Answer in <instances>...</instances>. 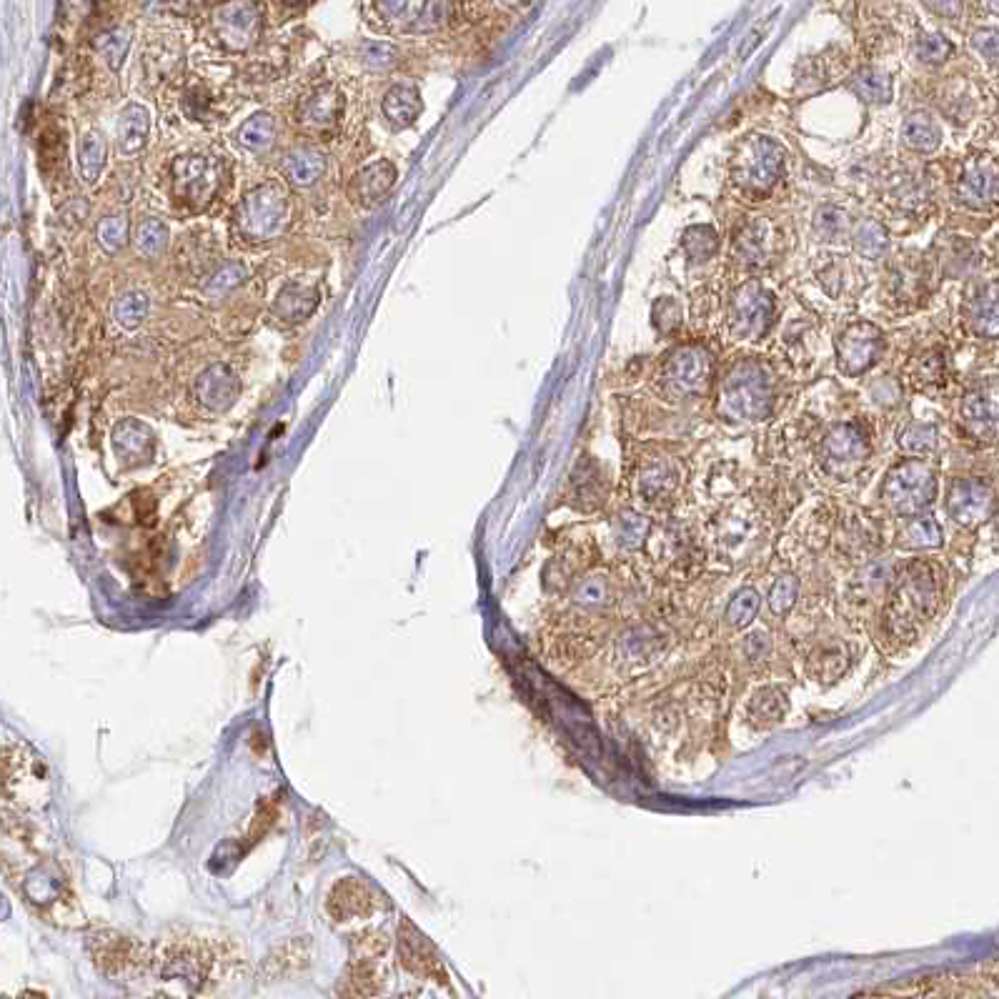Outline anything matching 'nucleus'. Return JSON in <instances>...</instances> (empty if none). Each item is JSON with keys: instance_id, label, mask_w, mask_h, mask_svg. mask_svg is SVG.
Returning <instances> with one entry per match:
<instances>
[{"instance_id": "obj_41", "label": "nucleus", "mask_w": 999, "mask_h": 999, "mask_svg": "<svg viewBox=\"0 0 999 999\" xmlns=\"http://www.w3.org/2000/svg\"><path fill=\"white\" fill-rule=\"evenodd\" d=\"M396 181V168L391 163L381 161L376 166L364 168L359 176L351 183V196H356V201L364 203V206H371V203L381 201L386 191L391 188V183Z\"/></svg>"}, {"instance_id": "obj_11", "label": "nucleus", "mask_w": 999, "mask_h": 999, "mask_svg": "<svg viewBox=\"0 0 999 999\" xmlns=\"http://www.w3.org/2000/svg\"><path fill=\"white\" fill-rule=\"evenodd\" d=\"M389 939L379 932H366L351 942V962L339 979V999H374L384 989Z\"/></svg>"}, {"instance_id": "obj_29", "label": "nucleus", "mask_w": 999, "mask_h": 999, "mask_svg": "<svg viewBox=\"0 0 999 999\" xmlns=\"http://www.w3.org/2000/svg\"><path fill=\"white\" fill-rule=\"evenodd\" d=\"M218 168L216 161H208L203 156H186L176 163L173 171V188L181 196V201L191 206H203L216 193Z\"/></svg>"}, {"instance_id": "obj_3", "label": "nucleus", "mask_w": 999, "mask_h": 999, "mask_svg": "<svg viewBox=\"0 0 999 999\" xmlns=\"http://www.w3.org/2000/svg\"><path fill=\"white\" fill-rule=\"evenodd\" d=\"M787 171V151L769 136H747L737 146L729 166L734 191L747 201H767Z\"/></svg>"}, {"instance_id": "obj_16", "label": "nucleus", "mask_w": 999, "mask_h": 999, "mask_svg": "<svg viewBox=\"0 0 999 999\" xmlns=\"http://www.w3.org/2000/svg\"><path fill=\"white\" fill-rule=\"evenodd\" d=\"M884 331L872 321H852L837 333L834 339V356L837 369L847 379H859L869 374L884 356Z\"/></svg>"}, {"instance_id": "obj_12", "label": "nucleus", "mask_w": 999, "mask_h": 999, "mask_svg": "<svg viewBox=\"0 0 999 999\" xmlns=\"http://www.w3.org/2000/svg\"><path fill=\"white\" fill-rule=\"evenodd\" d=\"M561 596L566 604L564 616H569V619H561V624H576L579 629L574 631L594 634V624H599L616 609L619 589L606 571H586Z\"/></svg>"}, {"instance_id": "obj_52", "label": "nucleus", "mask_w": 999, "mask_h": 999, "mask_svg": "<svg viewBox=\"0 0 999 999\" xmlns=\"http://www.w3.org/2000/svg\"><path fill=\"white\" fill-rule=\"evenodd\" d=\"M867 396L879 409H894L902 404V384L894 376H882L867 386Z\"/></svg>"}, {"instance_id": "obj_27", "label": "nucleus", "mask_w": 999, "mask_h": 999, "mask_svg": "<svg viewBox=\"0 0 999 999\" xmlns=\"http://www.w3.org/2000/svg\"><path fill=\"white\" fill-rule=\"evenodd\" d=\"M964 321H967L969 331L979 339H997L999 331V313H997V281L994 278H977L967 286L962 301Z\"/></svg>"}, {"instance_id": "obj_31", "label": "nucleus", "mask_w": 999, "mask_h": 999, "mask_svg": "<svg viewBox=\"0 0 999 999\" xmlns=\"http://www.w3.org/2000/svg\"><path fill=\"white\" fill-rule=\"evenodd\" d=\"M802 606V576L792 569H782L767 586L762 596V609L767 614V626L787 624Z\"/></svg>"}, {"instance_id": "obj_6", "label": "nucleus", "mask_w": 999, "mask_h": 999, "mask_svg": "<svg viewBox=\"0 0 999 999\" xmlns=\"http://www.w3.org/2000/svg\"><path fill=\"white\" fill-rule=\"evenodd\" d=\"M764 539V514L749 499H732L714 514L709 544L727 564H739L759 549Z\"/></svg>"}, {"instance_id": "obj_30", "label": "nucleus", "mask_w": 999, "mask_h": 999, "mask_svg": "<svg viewBox=\"0 0 999 999\" xmlns=\"http://www.w3.org/2000/svg\"><path fill=\"white\" fill-rule=\"evenodd\" d=\"M606 491H609V481H606L604 471L594 459L586 456L571 471L569 486H566V501L581 514H594L604 506Z\"/></svg>"}, {"instance_id": "obj_37", "label": "nucleus", "mask_w": 999, "mask_h": 999, "mask_svg": "<svg viewBox=\"0 0 999 999\" xmlns=\"http://www.w3.org/2000/svg\"><path fill=\"white\" fill-rule=\"evenodd\" d=\"M887 198L899 211L919 213L932 201V186L919 173H899V176L889 178Z\"/></svg>"}, {"instance_id": "obj_2", "label": "nucleus", "mask_w": 999, "mask_h": 999, "mask_svg": "<svg viewBox=\"0 0 999 999\" xmlns=\"http://www.w3.org/2000/svg\"><path fill=\"white\" fill-rule=\"evenodd\" d=\"M779 399V381L762 359H739L724 371L717 389V416L732 426H757L772 419Z\"/></svg>"}, {"instance_id": "obj_13", "label": "nucleus", "mask_w": 999, "mask_h": 999, "mask_svg": "<svg viewBox=\"0 0 999 999\" xmlns=\"http://www.w3.org/2000/svg\"><path fill=\"white\" fill-rule=\"evenodd\" d=\"M672 644L669 629L659 621L639 619L621 626L611 639V664L624 674H639L654 666Z\"/></svg>"}, {"instance_id": "obj_48", "label": "nucleus", "mask_w": 999, "mask_h": 999, "mask_svg": "<svg viewBox=\"0 0 999 999\" xmlns=\"http://www.w3.org/2000/svg\"><path fill=\"white\" fill-rule=\"evenodd\" d=\"M912 53L922 66L934 68L942 66V63H947L949 58H952L954 43L949 41L947 36H942V33H922V36L914 41Z\"/></svg>"}, {"instance_id": "obj_25", "label": "nucleus", "mask_w": 999, "mask_h": 999, "mask_svg": "<svg viewBox=\"0 0 999 999\" xmlns=\"http://www.w3.org/2000/svg\"><path fill=\"white\" fill-rule=\"evenodd\" d=\"M929 283H932V271H929L927 261L919 256L897 258L887 271L889 298L902 308L922 306L929 296Z\"/></svg>"}, {"instance_id": "obj_53", "label": "nucleus", "mask_w": 999, "mask_h": 999, "mask_svg": "<svg viewBox=\"0 0 999 999\" xmlns=\"http://www.w3.org/2000/svg\"><path fill=\"white\" fill-rule=\"evenodd\" d=\"M997 28H979V31L972 33V48L989 63L994 66L997 63Z\"/></svg>"}, {"instance_id": "obj_4", "label": "nucleus", "mask_w": 999, "mask_h": 999, "mask_svg": "<svg viewBox=\"0 0 999 999\" xmlns=\"http://www.w3.org/2000/svg\"><path fill=\"white\" fill-rule=\"evenodd\" d=\"M714 384V356L704 344H679L661 361L654 389L669 404L704 399Z\"/></svg>"}, {"instance_id": "obj_18", "label": "nucleus", "mask_w": 999, "mask_h": 999, "mask_svg": "<svg viewBox=\"0 0 999 999\" xmlns=\"http://www.w3.org/2000/svg\"><path fill=\"white\" fill-rule=\"evenodd\" d=\"M88 954L93 964L101 969L106 977L123 979L143 972L148 964V952L138 939L128 937L113 929H96L88 934Z\"/></svg>"}, {"instance_id": "obj_22", "label": "nucleus", "mask_w": 999, "mask_h": 999, "mask_svg": "<svg viewBox=\"0 0 999 999\" xmlns=\"http://www.w3.org/2000/svg\"><path fill=\"white\" fill-rule=\"evenodd\" d=\"M381 897L369 882L359 877H344L333 884L326 894V909L328 919L336 924H351L359 919H369L379 912Z\"/></svg>"}, {"instance_id": "obj_28", "label": "nucleus", "mask_w": 999, "mask_h": 999, "mask_svg": "<svg viewBox=\"0 0 999 999\" xmlns=\"http://www.w3.org/2000/svg\"><path fill=\"white\" fill-rule=\"evenodd\" d=\"M649 544H654V559L679 576H687L697 566L699 554H702L692 531L679 524L664 526L659 536H654V531H651Z\"/></svg>"}, {"instance_id": "obj_17", "label": "nucleus", "mask_w": 999, "mask_h": 999, "mask_svg": "<svg viewBox=\"0 0 999 999\" xmlns=\"http://www.w3.org/2000/svg\"><path fill=\"white\" fill-rule=\"evenodd\" d=\"M944 514L957 529H979L994 516V486L984 476H957L944 491Z\"/></svg>"}, {"instance_id": "obj_20", "label": "nucleus", "mask_w": 999, "mask_h": 999, "mask_svg": "<svg viewBox=\"0 0 999 999\" xmlns=\"http://www.w3.org/2000/svg\"><path fill=\"white\" fill-rule=\"evenodd\" d=\"M997 161L987 153L964 158L954 178V201L974 213L992 211L997 206Z\"/></svg>"}, {"instance_id": "obj_32", "label": "nucleus", "mask_w": 999, "mask_h": 999, "mask_svg": "<svg viewBox=\"0 0 999 999\" xmlns=\"http://www.w3.org/2000/svg\"><path fill=\"white\" fill-rule=\"evenodd\" d=\"M311 964V942L306 937H293L278 944L276 949L268 952L258 967V979L263 984L278 982V979H291L306 972Z\"/></svg>"}, {"instance_id": "obj_15", "label": "nucleus", "mask_w": 999, "mask_h": 999, "mask_svg": "<svg viewBox=\"0 0 999 999\" xmlns=\"http://www.w3.org/2000/svg\"><path fill=\"white\" fill-rule=\"evenodd\" d=\"M859 644L842 634H819L807 641L802 654L804 677L819 687H834L857 666Z\"/></svg>"}, {"instance_id": "obj_47", "label": "nucleus", "mask_w": 999, "mask_h": 999, "mask_svg": "<svg viewBox=\"0 0 999 999\" xmlns=\"http://www.w3.org/2000/svg\"><path fill=\"white\" fill-rule=\"evenodd\" d=\"M384 113L391 121V126L406 128L416 121L421 113V98L416 88L396 86L386 93L384 98Z\"/></svg>"}, {"instance_id": "obj_49", "label": "nucleus", "mask_w": 999, "mask_h": 999, "mask_svg": "<svg viewBox=\"0 0 999 999\" xmlns=\"http://www.w3.org/2000/svg\"><path fill=\"white\" fill-rule=\"evenodd\" d=\"M651 323L659 336H674L684 326V308L674 296L656 298L651 306Z\"/></svg>"}, {"instance_id": "obj_39", "label": "nucleus", "mask_w": 999, "mask_h": 999, "mask_svg": "<svg viewBox=\"0 0 999 999\" xmlns=\"http://www.w3.org/2000/svg\"><path fill=\"white\" fill-rule=\"evenodd\" d=\"M849 91L859 98V101L869 103V106H884L892 101L894 96V81L887 71L874 66H864L849 78Z\"/></svg>"}, {"instance_id": "obj_42", "label": "nucleus", "mask_w": 999, "mask_h": 999, "mask_svg": "<svg viewBox=\"0 0 999 999\" xmlns=\"http://www.w3.org/2000/svg\"><path fill=\"white\" fill-rule=\"evenodd\" d=\"M341 113V98L333 88H318L313 96H308L301 106V123L303 126L321 131V128H331Z\"/></svg>"}, {"instance_id": "obj_5", "label": "nucleus", "mask_w": 999, "mask_h": 999, "mask_svg": "<svg viewBox=\"0 0 999 999\" xmlns=\"http://www.w3.org/2000/svg\"><path fill=\"white\" fill-rule=\"evenodd\" d=\"M939 496L937 471L924 459H904L897 461L892 469L884 474L879 499L882 506L897 519L929 514Z\"/></svg>"}, {"instance_id": "obj_46", "label": "nucleus", "mask_w": 999, "mask_h": 999, "mask_svg": "<svg viewBox=\"0 0 999 999\" xmlns=\"http://www.w3.org/2000/svg\"><path fill=\"white\" fill-rule=\"evenodd\" d=\"M722 248V238H719L717 228L699 223V226H689L682 233V251L689 263H707Z\"/></svg>"}, {"instance_id": "obj_38", "label": "nucleus", "mask_w": 999, "mask_h": 999, "mask_svg": "<svg viewBox=\"0 0 999 999\" xmlns=\"http://www.w3.org/2000/svg\"><path fill=\"white\" fill-rule=\"evenodd\" d=\"M899 138H902V143L912 153L929 156V153L939 151V146H942V126L924 111L909 113L902 123Z\"/></svg>"}, {"instance_id": "obj_21", "label": "nucleus", "mask_w": 999, "mask_h": 999, "mask_svg": "<svg viewBox=\"0 0 999 999\" xmlns=\"http://www.w3.org/2000/svg\"><path fill=\"white\" fill-rule=\"evenodd\" d=\"M636 496L646 506H669L684 486V466L674 456H651L636 471Z\"/></svg>"}, {"instance_id": "obj_9", "label": "nucleus", "mask_w": 999, "mask_h": 999, "mask_svg": "<svg viewBox=\"0 0 999 999\" xmlns=\"http://www.w3.org/2000/svg\"><path fill=\"white\" fill-rule=\"evenodd\" d=\"M777 318V298L759 278H749L729 293L727 328L732 339L757 344L772 331Z\"/></svg>"}, {"instance_id": "obj_8", "label": "nucleus", "mask_w": 999, "mask_h": 999, "mask_svg": "<svg viewBox=\"0 0 999 999\" xmlns=\"http://www.w3.org/2000/svg\"><path fill=\"white\" fill-rule=\"evenodd\" d=\"M869 459H872V439L864 424L842 421L824 431L817 451V464L829 481L849 484L862 474Z\"/></svg>"}, {"instance_id": "obj_45", "label": "nucleus", "mask_w": 999, "mask_h": 999, "mask_svg": "<svg viewBox=\"0 0 999 999\" xmlns=\"http://www.w3.org/2000/svg\"><path fill=\"white\" fill-rule=\"evenodd\" d=\"M897 446L899 451L909 456V459H922V456H929L937 451L939 446V426L932 424V421H922L914 419L899 431L897 436Z\"/></svg>"}, {"instance_id": "obj_14", "label": "nucleus", "mask_w": 999, "mask_h": 999, "mask_svg": "<svg viewBox=\"0 0 999 999\" xmlns=\"http://www.w3.org/2000/svg\"><path fill=\"white\" fill-rule=\"evenodd\" d=\"M834 554L849 566H862L877 559L884 546V526L867 509H842L834 516L832 539Z\"/></svg>"}, {"instance_id": "obj_55", "label": "nucleus", "mask_w": 999, "mask_h": 999, "mask_svg": "<svg viewBox=\"0 0 999 999\" xmlns=\"http://www.w3.org/2000/svg\"><path fill=\"white\" fill-rule=\"evenodd\" d=\"M151 999H173V997H168V994H156V997H151Z\"/></svg>"}, {"instance_id": "obj_35", "label": "nucleus", "mask_w": 999, "mask_h": 999, "mask_svg": "<svg viewBox=\"0 0 999 999\" xmlns=\"http://www.w3.org/2000/svg\"><path fill=\"white\" fill-rule=\"evenodd\" d=\"M651 531H654V524H651L649 516L636 509H621L611 519V541L616 544V549L626 551V554L646 549Z\"/></svg>"}, {"instance_id": "obj_54", "label": "nucleus", "mask_w": 999, "mask_h": 999, "mask_svg": "<svg viewBox=\"0 0 999 999\" xmlns=\"http://www.w3.org/2000/svg\"><path fill=\"white\" fill-rule=\"evenodd\" d=\"M929 11H934L937 16H949V21L959 18L964 13L962 3H929Z\"/></svg>"}, {"instance_id": "obj_44", "label": "nucleus", "mask_w": 999, "mask_h": 999, "mask_svg": "<svg viewBox=\"0 0 999 999\" xmlns=\"http://www.w3.org/2000/svg\"><path fill=\"white\" fill-rule=\"evenodd\" d=\"M852 246L854 253L859 258H867V261H882L889 253V233L887 228L882 226L874 218H862L859 223H854L852 228Z\"/></svg>"}, {"instance_id": "obj_23", "label": "nucleus", "mask_w": 999, "mask_h": 999, "mask_svg": "<svg viewBox=\"0 0 999 999\" xmlns=\"http://www.w3.org/2000/svg\"><path fill=\"white\" fill-rule=\"evenodd\" d=\"M959 426L964 436L977 444H994L997 439V386L994 381L974 386L959 401Z\"/></svg>"}, {"instance_id": "obj_51", "label": "nucleus", "mask_w": 999, "mask_h": 999, "mask_svg": "<svg viewBox=\"0 0 999 999\" xmlns=\"http://www.w3.org/2000/svg\"><path fill=\"white\" fill-rule=\"evenodd\" d=\"M939 266H942V271L947 276H962V273H967L974 266L972 243L954 236L952 241L944 243L942 253H939Z\"/></svg>"}, {"instance_id": "obj_40", "label": "nucleus", "mask_w": 999, "mask_h": 999, "mask_svg": "<svg viewBox=\"0 0 999 999\" xmlns=\"http://www.w3.org/2000/svg\"><path fill=\"white\" fill-rule=\"evenodd\" d=\"M782 349L789 364H812L817 349V326L812 318H797L789 323L782 336Z\"/></svg>"}, {"instance_id": "obj_33", "label": "nucleus", "mask_w": 999, "mask_h": 999, "mask_svg": "<svg viewBox=\"0 0 999 999\" xmlns=\"http://www.w3.org/2000/svg\"><path fill=\"white\" fill-rule=\"evenodd\" d=\"M894 546L909 554H927L944 546V526L937 516L919 514L899 521V529L894 534Z\"/></svg>"}, {"instance_id": "obj_34", "label": "nucleus", "mask_w": 999, "mask_h": 999, "mask_svg": "<svg viewBox=\"0 0 999 999\" xmlns=\"http://www.w3.org/2000/svg\"><path fill=\"white\" fill-rule=\"evenodd\" d=\"M759 614H762V591L754 584H744L729 594L727 604L722 611V626L727 634H744L757 624Z\"/></svg>"}, {"instance_id": "obj_10", "label": "nucleus", "mask_w": 999, "mask_h": 999, "mask_svg": "<svg viewBox=\"0 0 999 999\" xmlns=\"http://www.w3.org/2000/svg\"><path fill=\"white\" fill-rule=\"evenodd\" d=\"M894 566L889 556H877V559L867 561V564L857 566L854 574L844 581L842 596H839V609L842 616L852 626H872L874 614H877L882 596L887 591L889 581H892Z\"/></svg>"}, {"instance_id": "obj_7", "label": "nucleus", "mask_w": 999, "mask_h": 999, "mask_svg": "<svg viewBox=\"0 0 999 999\" xmlns=\"http://www.w3.org/2000/svg\"><path fill=\"white\" fill-rule=\"evenodd\" d=\"M156 967L161 977L181 979L191 989L201 992L216 979L218 969H221V952L208 939L176 934L161 942L156 952Z\"/></svg>"}, {"instance_id": "obj_1", "label": "nucleus", "mask_w": 999, "mask_h": 999, "mask_svg": "<svg viewBox=\"0 0 999 999\" xmlns=\"http://www.w3.org/2000/svg\"><path fill=\"white\" fill-rule=\"evenodd\" d=\"M949 584V571L939 559L914 556L894 566L892 581L869 626L879 649L899 654L917 644L927 626L944 611Z\"/></svg>"}, {"instance_id": "obj_50", "label": "nucleus", "mask_w": 999, "mask_h": 999, "mask_svg": "<svg viewBox=\"0 0 999 999\" xmlns=\"http://www.w3.org/2000/svg\"><path fill=\"white\" fill-rule=\"evenodd\" d=\"M812 226H814V233H817L822 241H839V238L847 236V231H849L847 211L839 206H832V203H827V206L817 208Z\"/></svg>"}, {"instance_id": "obj_19", "label": "nucleus", "mask_w": 999, "mask_h": 999, "mask_svg": "<svg viewBox=\"0 0 999 999\" xmlns=\"http://www.w3.org/2000/svg\"><path fill=\"white\" fill-rule=\"evenodd\" d=\"M782 248V228L769 216H752L737 228L732 238V258L739 268L764 271L772 266Z\"/></svg>"}, {"instance_id": "obj_24", "label": "nucleus", "mask_w": 999, "mask_h": 999, "mask_svg": "<svg viewBox=\"0 0 999 999\" xmlns=\"http://www.w3.org/2000/svg\"><path fill=\"white\" fill-rule=\"evenodd\" d=\"M789 709H792V697H789L787 684H754L742 702V719L747 727L757 729V732H769L789 717Z\"/></svg>"}, {"instance_id": "obj_26", "label": "nucleus", "mask_w": 999, "mask_h": 999, "mask_svg": "<svg viewBox=\"0 0 999 999\" xmlns=\"http://www.w3.org/2000/svg\"><path fill=\"white\" fill-rule=\"evenodd\" d=\"M396 952H399V962L404 964V969H409L411 974H419V977L436 979V982L446 984V969L444 962H441L439 952H436L434 944H431L429 939L409 922V919H401L399 924Z\"/></svg>"}, {"instance_id": "obj_43", "label": "nucleus", "mask_w": 999, "mask_h": 999, "mask_svg": "<svg viewBox=\"0 0 999 999\" xmlns=\"http://www.w3.org/2000/svg\"><path fill=\"white\" fill-rule=\"evenodd\" d=\"M909 376L914 379V384L919 389H942L947 384L949 376V359L947 351L934 346V349H924L917 359L912 361V369H909Z\"/></svg>"}, {"instance_id": "obj_36", "label": "nucleus", "mask_w": 999, "mask_h": 999, "mask_svg": "<svg viewBox=\"0 0 999 999\" xmlns=\"http://www.w3.org/2000/svg\"><path fill=\"white\" fill-rule=\"evenodd\" d=\"M777 656V636H774L772 626H757L739 634V661L744 669L752 672H762L769 669V664Z\"/></svg>"}]
</instances>
